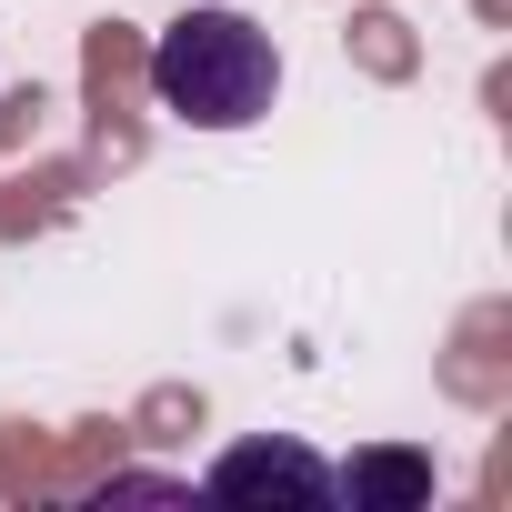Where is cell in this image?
<instances>
[{
	"mask_svg": "<svg viewBox=\"0 0 512 512\" xmlns=\"http://www.w3.org/2000/svg\"><path fill=\"white\" fill-rule=\"evenodd\" d=\"M151 101L191 131H251L272 101H282V51L251 11H181L161 41H151Z\"/></svg>",
	"mask_w": 512,
	"mask_h": 512,
	"instance_id": "cell-1",
	"label": "cell"
},
{
	"mask_svg": "<svg viewBox=\"0 0 512 512\" xmlns=\"http://www.w3.org/2000/svg\"><path fill=\"white\" fill-rule=\"evenodd\" d=\"M211 492L221 502H241V492H282V502H332V462L322 452H302V442H231L221 462H211Z\"/></svg>",
	"mask_w": 512,
	"mask_h": 512,
	"instance_id": "cell-2",
	"label": "cell"
},
{
	"mask_svg": "<svg viewBox=\"0 0 512 512\" xmlns=\"http://www.w3.org/2000/svg\"><path fill=\"white\" fill-rule=\"evenodd\" d=\"M332 502H352V512H412V502H432V452L382 442V452H362L352 472H332Z\"/></svg>",
	"mask_w": 512,
	"mask_h": 512,
	"instance_id": "cell-3",
	"label": "cell"
}]
</instances>
